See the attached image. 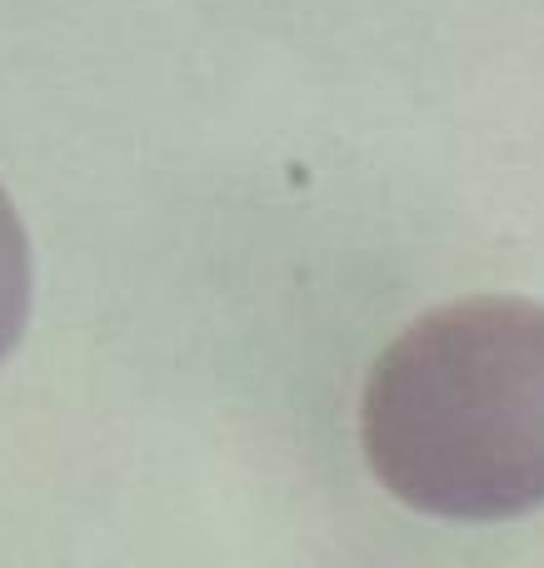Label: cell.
Masks as SVG:
<instances>
[{"instance_id":"cell-1","label":"cell","mask_w":544,"mask_h":568,"mask_svg":"<svg viewBox=\"0 0 544 568\" xmlns=\"http://www.w3.org/2000/svg\"><path fill=\"white\" fill-rule=\"evenodd\" d=\"M375 479L440 519H515L544 504V304L430 310L375 359L360 399Z\"/></svg>"},{"instance_id":"cell-2","label":"cell","mask_w":544,"mask_h":568,"mask_svg":"<svg viewBox=\"0 0 544 568\" xmlns=\"http://www.w3.org/2000/svg\"><path fill=\"white\" fill-rule=\"evenodd\" d=\"M26 314H30V245L16 205L0 190V359L16 349Z\"/></svg>"}]
</instances>
